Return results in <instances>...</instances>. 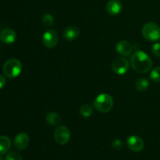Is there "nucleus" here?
<instances>
[{
  "label": "nucleus",
  "instance_id": "412c9836",
  "mask_svg": "<svg viewBox=\"0 0 160 160\" xmlns=\"http://www.w3.org/2000/svg\"><path fill=\"white\" fill-rule=\"evenodd\" d=\"M152 52L154 56L159 57L160 56V42H157V43L154 44L152 48Z\"/></svg>",
  "mask_w": 160,
  "mask_h": 160
},
{
  "label": "nucleus",
  "instance_id": "39448f33",
  "mask_svg": "<svg viewBox=\"0 0 160 160\" xmlns=\"http://www.w3.org/2000/svg\"><path fill=\"white\" fill-rule=\"evenodd\" d=\"M55 141L59 145H64L67 144L70 138V131L66 126H59L54 131Z\"/></svg>",
  "mask_w": 160,
  "mask_h": 160
},
{
  "label": "nucleus",
  "instance_id": "dca6fc26",
  "mask_svg": "<svg viewBox=\"0 0 160 160\" xmlns=\"http://www.w3.org/2000/svg\"><path fill=\"white\" fill-rule=\"evenodd\" d=\"M135 89L138 92H144L146 90L149 86V81L145 78H141L138 80H137L135 82Z\"/></svg>",
  "mask_w": 160,
  "mask_h": 160
},
{
  "label": "nucleus",
  "instance_id": "5701e85b",
  "mask_svg": "<svg viewBox=\"0 0 160 160\" xmlns=\"http://www.w3.org/2000/svg\"><path fill=\"white\" fill-rule=\"evenodd\" d=\"M6 78L2 75H0V89L4 88V86L6 85Z\"/></svg>",
  "mask_w": 160,
  "mask_h": 160
},
{
  "label": "nucleus",
  "instance_id": "f257e3e1",
  "mask_svg": "<svg viewBox=\"0 0 160 160\" xmlns=\"http://www.w3.org/2000/svg\"><path fill=\"white\" fill-rule=\"evenodd\" d=\"M131 65L133 70L139 73H148L153 65L152 60L143 51H136L131 56Z\"/></svg>",
  "mask_w": 160,
  "mask_h": 160
},
{
  "label": "nucleus",
  "instance_id": "423d86ee",
  "mask_svg": "<svg viewBox=\"0 0 160 160\" xmlns=\"http://www.w3.org/2000/svg\"><path fill=\"white\" fill-rule=\"evenodd\" d=\"M112 70L118 75H123L128 71L130 63L126 58L117 57L112 62Z\"/></svg>",
  "mask_w": 160,
  "mask_h": 160
},
{
  "label": "nucleus",
  "instance_id": "9b49d317",
  "mask_svg": "<svg viewBox=\"0 0 160 160\" xmlns=\"http://www.w3.org/2000/svg\"><path fill=\"white\" fill-rule=\"evenodd\" d=\"M17 39V33L11 28H6L0 33V40L5 44H12Z\"/></svg>",
  "mask_w": 160,
  "mask_h": 160
},
{
  "label": "nucleus",
  "instance_id": "6ab92c4d",
  "mask_svg": "<svg viewBox=\"0 0 160 160\" xmlns=\"http://www.w3.org/2000/svg\"><path fill=\"white\" fill-rule=\"evenodd\" d=\"M150 78L153 81L160 83V67H156L153 69L150 73Z\"/></svg>",
  "mask_w": 160,
  "mask_h": 160
},
{
  "label": "nucleus",
  "instance_id": "0eeeda50",
  "mask_svg": "<svg viewBox=\"0 0 160 160\" xmlns=\"http://www.w3.org/2000/svg\"><path fill=\"white\" fill-rule=\"evenodd\" d=\"M42 42L46 48H53L57 45L59 42L58 33L55 30H47L42 36Z\"/></svg>",
  "mask_w": 160,
  "mask_h": 160
},
{
  "label": "nucleus",
  "instance_id": "b1692460",
  "mask_svg": "<svg viewBox=\"0 0 160 160\" xmlns=\"http://www.w3.org/2000/svg\"><path fill=\"white\" fill-rule=\"evenodd\" d=\"M0 160H3L2 159V156H1V155H0Z\"/></svg>",
  "mask_w": 160,
  "mask_h": 160
},
{
  "label": "nucleus",
  "instance_id": "6e6552de",
  "mask_svg": "<svg viewBox=\"0 0 160 160\" xmlns=\"http://www.w3.org/2000/svg\"><path fill=\"white\" fill-rule=\"evenodd\" d=\"M127 145L129 149L131 151L135 152H141L144 148L145 146V142L143 139L137 135H131L127 140Z\"/></svg>",
  "mask_w": 160,
  "mask_h": 160
},
{
  "label": "nucleus",
  "instance_id": "1a4fd4ad",
  "mask_svg": "<svg viewBox=\"0 0 160 160\" xmlns=\"http://www.w3.org/2000/svg\"><path fill=\"white\" fill-rule=\"evenodd\" d=\"M29 136L26 133H20L15 137L13 140V145L17 149L23 150L29 145Z\"/></svg>",
  "mask_w": 160,
  "mask_h": 160
},
{
  "label": "nucleus",
  "instance_id": "aec40b11",
  "mask_svg": "<svg viewBox=\"0 0 160 160\" xmlns=\"http://www.w3.org/2000/svg\"><path fill=\"white\" fill-rule=\"evenodd\" d=\"M6 160H23V157L18 152H12L8 153L6 156Z\"/></svg>",
  "mask_w": 160,
  "mask_h": 160
},
{
  "label": "nucleus",
  "instance_id": "4468645a",
  "mask_svg": "<svg viewBox=\"0 0 160 160\" xmlns=\"http://www.w3.org/2000/svg\"><path fill=\"white\" fill-rule=\"evenodd\" d=\"M45 120H46L47 123H48L51 126H57L62 121L60 116L55 112H48L46 115Z\"/></svg>",
  "mask_w": 160,
  "mask_h": 160
},
{
  "label": "nucleus",
  "instance_id": "20e7f679",
  "mask_svg": "<svg viewBox=\"0 0 160 160\" xmlns=\"http://www.w3.org/2000/svg\"><path fill=\"white\" fill-rule=\"evenodd\" d=\"M142 35L146 40L156 42L160 40V27L154 22H148L142 28Z\"/></svg>",
  "mask_w": 160,
  "mask_h": 160
},
{
  "label": "nucleus",
  "instance_id": "f3484780",
  "mask_svg": "<svg viewBox=\"0 0 160 160\" xmlns=\"http://www.w3.org/2000/svg\"><path fill=\"white\" fill-rule=\"evenodd\" d=\"M80 113L84 118H88L93 113V107L89 104H84L80 108Z\"/></svg>",
  "mask_w": 160,
  "mask_h": 160
},
{
  "label": "nucleus",
  "instance_id": "4be33fe9",
  "mask_svg": "<svg viewBox=\"0 0 160 160\" xmlns=\"http://www.w3.org/2000/svg\"><path fill=\"white\" fill-rule=\"evenodd\" d=\"M112 147L115 149H120L123 147V142L120 139H116L112 142Z\"/></svg>",
  "mask_w": 160,
  "mask_h": 160
},
{
  "label": "nucleus",
  "instance_id": "f8f14e48",
  "mask_svg": "<svg viewBox=\"0 0 160 160\" xmlns=\"http://www.w3.org/2000/svg\"><path fill=\"white\" fill-rule=\"evenodd\" d=\"M106 8L109 14L112 16H117L121 12L123 9V5L120 0H110L106 4Z\"/></svg>",
  "mask_w": 160,
  "mask_h": 160
},
{
  "label": "nucleus",
  "instance_id": "a211bd4d",
  "mask_svg": "<svg viewBox=\"0 0 160 160\" xmlns=\"http://www.w3.org/2000/svg\"><path fill=\"white\" fill-rule=\"evenodd\" d=\"M54 17L52 14L49 13H46L42 17V23L44 26L47 27H52L53 24H54Z\"/></svg>",
  "mask_w": 160,
  "mask_h": 160
},
{
  "label": "nucleus",
  "instance_id": "9d476101",
  "mask_svg": "<svg viewBox=\"0 0 160 160\" xmlns=\"http://www.w3.org/2000/svg\"><path fill=\"white\" fill-rule=\"evenodd\" d=\"M133 49H134V46L131 42H128V41H120L116 45V50L117 52L122 56H128L132 53Z\"/></svg>",
  "mask_w": 160,
  "mask_h": 160
},
{
  "label": "nucleus",
  "instance_id": "2eb2a0df",
  "mask_svg": "<svg viewBox=\"0 0 160 160\" xmlns=\"http://www.w3.org/2000/svg\"><path fill=\"white\" fill-rule=\"evenodd\" d=\"M11 147V141L6 136H0V155H5Z\"/></svg>",
  "mask_w": 160,
  "mask_h": 160
},
{
  "label": "nucleus",
  "instance_id": "ddd939ff",
  "mask_svg": "<svg viewBox=\"0 0 160 160\" xmlns=\"http://www.w3.org/2000/svg\"><path fill=\"white\" fill-rule=\"evenodd\" d=\"M80 29L76 26H70L64 30L63 37L64 38L69 42L74 41L80 35Z\"/></svg>",
  "mask_w": 160,
  "mask_h": 160
},
{
  "label": "nucleus",
  "instance_id": "f03ea898",
  "mask_svg": "<svg viewBox=\"0 0 160 160\" xmlns=\"http://www.w3.org/2000/svg\"><path fill=\"white\" fill-rule=\"evenodd\" d=\"M113 98L109 94H100L95 98L93 106L97 111L109 112L113 107Z\"/></svg>",
  "mask_w": 160,
  "mask_h": 160
},
{
  "label": "nucleus",
  "instance_id": "7ed1b4c3",
  "mask_svg": "<svg viewBox=\"0 0 160 160\" xmlns=\"http://www.w3.org/2000/svg\"><path fill=\"white\" fill-rule=\"evenodd\" d=\"M2 71L8 78H15L20 74L22 71V64L17 59H9L4 63Z\"/></svg>",
  "mask_w": 160,
  "mask_h": 160
}]
</instances>
